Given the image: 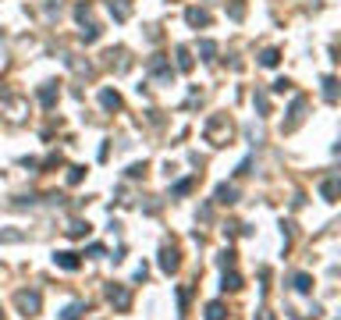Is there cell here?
Here are the masks:
<instances>
[{"label": "cell", "mask_w": 341, "mask_h": 320, "mask_svg": "<svg viewBox=\"0 0 341 320\" xmlns=\"http://www.w3.org/2000/svg\"><path fill=\"white\" fill-rule=\"evenodd\" d=\"M14 302H18V310H22V317H39V292H18L14 295Z\"/></svg>", "instance_id": "6da1fadb"}, {"label": "cell", "mask_w": 341, "mask_h": 320, "mask_svg": "<svg viewBox=\"0 0 341 320\" xmlns=\"http://www.w3.org/2000/svg\"><path fill=\"white\" fill-rule=\"evenodd\" d=\"M146 68H150V71L157 75L160 82H171V79H174V71H171V64L164 60V54H153L150 60H146Z\"/></svg>", "instance_id": "7a4b0ae2"}, {"label": "cell", "mask_w": 341, "mask_h": 320, "mask_svg": "<svg viewBox=\"0 0 341 320\" xmlns=\"http://www.w3.org/2000/svg\"><path fill=\"white\" fill-rule=\"evenodd\" d=\"M178 263H182V260H178V249H171V246L160 249V270H164V274H174Z\"/></svg>", "instance_id": "3957f363"}, {"label": "cell", "mask_w": 341, "mask_h": 320, "mask_svg": "<svg viewBox=\"0 0 341 320\" xmlns=\"http://www.w3.org/2000/svg\"><path fill=\"white\" fill-rule=\"evenodd\" d=\"M107 299L114 302L117 310H128V302H131V299H128V292H125L121 285H110V288H107Z\"/></svg>", "instance_id": "277c9868"}, {"label": "cell", "mask_w": 341, "mask_h": 320, "mask_svg": "<svg viewBox=\"0 0 341 320\" xmlns=\"http://www.w3.org/2000/svg\"><path fill=\"white\" fill-rule=\"evenodd\" d=\"M185 22H188L192 29H199V25H210V14H206L203 7H188V11H185Z\"/></svg>", "instance_id": "5b68a950"}, {"label": "cell", "mask_w": 341, "mask_h": 320, "mask_svg": "<svg viewBox=\"0 0 341 320\" xmlns=\"http://www.w3.org/2000/svg\"><path fill=\"white\" fill-rule=\"evenodd\" d=\"M53 263L64 270H79V253H53Z\"/></svg>", "instance_id": "8992f818"}, {"label": "cell", "mask_w": 341, "mask_h": 320, "mask_svg": "<svg viewBox=\"0 0 341 320\" xmlns=\"http://www.w3.org/2000/svg\"><path fill=\"white\" fill-rule=\"evenodd\" d=\"M217 203H224V206L238 203V189L235 185H217Z\"/></svg>", "instance_id": "52a82bcc"}, {"label": "cell", "mask_w": 341, "mask_h": 320, "mask_svg": "<svg viewBox=\"0 0 341 320\" xmlns=\"http://www.w3.org/2000/svg\"><path fill=\"white\" fill-rule=\"evenodd\" d=\"M302 111H306V100H302V96H295V103H291V117H288V125H285L288 132H291V128L302 121Z\"/></svg>", "instance_id": "ba28073f"}, {"label": "cell", "mask_w": 341, "mask_h": 320, "mask_svg": "<svg viewBox=\"0 0 341 320\" xmlns=\"http://www.w3.org/2000/svg\"><path fill=\"white\" fill-rule=\"evenodd\" d=\"M100 103L107 107V111H117V107H121V96H117L114 89H103V93H100Z\"/></svg>", "instance_id": "9c48e42d"}, {"label": "cell", "mask_w": 341, "mask_h": 320, "mask_svg": "<svg viewBox=\"0 0 341 320\" xmlns=\"http://www.w3.org/2000/svg\"><path fill=\"white\" fill-rule=\"evenodd\" d=\"M206 320H228V306L224 302H210L206 306Z\"/></svg>", "instance_id": "30bf717a"}, {"label": "cell", "mask_w": 341, "mask_h": 320, "mask_svg": "<svg viewBox=\"0 0 341 320\" xmlns=\"http://www.w3.org/2000/svg\"><path fill=\"white\" fill-rule=\"evenodd\" d=\"M323 100H327V103H338V79H331V75L323 79Z\"/></svg>", "instance_id": "8fae6325"}, {"label": "cell", "mask_w": 341, "mask_h": 320, "mask_svg": "<svg viewBox=\"0 0 341 320\" xmlns=\"http://www.w3.org/2000/svg\"><path fill=\"white\" fill-rule=\"evenodd\" d=\"M320 196H323L327 203H334V200H338V181H334V178H327V181L320 185Z\"/></svg>", "instance_id": "7c38bea8"}, {"label": "cell", "mask_w": 341, "mask_h": 320, "mask_svg": "<svg viewBox=\"0 0 341 320\" xmlns=\"http://www.w3.org/2000/svg\"><path fill=\"white\" fill-rule=\"evenodd\" d=\"M295 292L309 295V292H313V278H309V274H295Z\"/></svg>", "instance_id": "4fadbf2b"}, {"label": "cell", "mask_w": 341, "mask_h": 320, "mask_svg": "<svg viewBox=\"0 0 341 320\" xmlns=\"http://www.w3.org/2000/svg\"><path fill=\"white\" fill-rule=\"evenodd\" d=\"M199 57L203 60H213L217 57V43L213 39H199Z\"/></svg>", "instance_id": "5bb4252c"}, {"label": "cell", "mask_w": 341, "mask_h": 320, "mask_svg": "<svg viewBox=\"0 0 341 320\" xmlns=\"http://www.w3.org/2000/svg\"><path fill=\"white\" fill-rule=\"evenodd\" d=\"M220 288H224V292H238V288H242V278H238V274H224V281H220Z\"/></svg>", "instance_id": "9a60e30c"}, {"label": "cell", "mask_w": 341, "mask_h": 320, "mask_svg": "<svg viewBox=\"0 0 341 320\" xmlns=\"http://www.w3.org/2000/svg\"><path fill=\"white\" fill-rule=\"evenodd\" d=\"M277 60H281V50H263L260 54V64L263 68H277Z\"/></svg>", "instance_id": "2e32d148"}, {"label": "cell", "mask_w": 341, "mask_h": 320, "mask_svg": "<svg viewBox=\"0 0 341 320\" xmlns=\"http://www.w3.org/2000/svg\"><path fill=\"white\" fill-rule=\"evenodd\" d=\"M68 235H71V238H85V235H89V221H75V224L68 228Z\"/></svg>", "instance_id": "e0dca14e"}, {"label": "cell", "mask_w": 341, "mask_h": 320, "mask_svg": "<svg viewBox=\"0 0 341 320\" xmlns=\"http://www.w3.org/2000/svg\"><path fill=\"white\" fill-rule=\"evenodd\" d=\"M100 39V25H85L82 29V43H96Z\"/></svg>", "instance_id": "ac0fdd59"}, {"label": "cell", "mask_w": 341, "mask_h": 320, "mask_svg": "<svg viewBox=\"0 0 341 320\" xmlns=\"http://www.w3.org/2000/svg\"><path fill=\"white\" fill-rule=\"evenodd\" d=\"M110 14H114L117 22H125V18H128V7H125V4H117V0H110Z\"/></svg>", "instance_id": "d6986e66"}, {"label": "cell", "mask_w": 341, "mask_h": 320, "mask_svg": "<svg viewBox=\"0 0 341 320\" xmlns=\"http://www.w3.org/2000/svg\"><path fill=\"white\" fill-rule=\"evenodd\" d=\"M192 185H196V181H192V178H185V181H178V185L171 189V196H185V192H192Z\"/></svg>", "instance_id": "ffe728a7"}, {"label": "cell", "mask_w": 341, "mask_h": 320, "mask_svg": "<svg viewBox=\"0 0 341 320\" xmlns=\"http://www.w3.org/2000/svg\"><path fill=\"white\" fill-rule=\"evenodd\" d=\"M178 68H182V71H188V68H192V57H188V50H185V47H178Z\"/></svg>", "instance_id": "44dd1931"}, {"label": "cell", "mask_w": 341, "mask_h": 320, "mask_svg": "<svg viewBox=\"0 0 341 320\" xmlns=\"http://www.w3.org/2000/svg\"><path fill=\"white\" fill-rule=\"evenodd\" d=\"M39 100H43V107H53V100H57V89H53V86H47V89L39 93Z\"/></svg>", "instance_id": "7402d4cb"}, {"label": "cell", "mask_w": 341, "mask_h": 320, "mask_svg": "<svg viewBox=\"0 0 341 320\" xmlns=\"http://www.w3.org/2000/svg\"><path fill=\"white\" fill-rule=\"evenodd\" d=\"M228 14H231V18H235V22H238V18H242V14H245V4H242V0H235V4L228 7Z\"/></svg>", "instance_id": "603a6c76"}, {"label": "cell", "mask_w": 341, "mask_h": 320, "mask_svg": "<svg viewBox=\"0 0 341 320\" xmlns=\"http://www.w3.org/2000/svg\"><path fill=\"white\" fill-rule=\"evenodd\" d=\"M82 178H85V167H71V171H68V181H71V185H79Z\"/></svg>", "instance_id": "cb8c5ba5"}, {"label": "cell", "mask_w": 341, "mask_h": 320, "mask_svg": "<svg viewBox=\"0 0 341 320\" xmlns=\"http://www.w3.org/2000/svg\"><path fill=\"white\" fill-rule=\"evenodd\" d=\"M270 89H274V93H288V89H291V82H288V79H277Z\"/></svg>", "instance_id": "d4e9b609"}, {"label": "cell", "mask_w": 341, "mask_h": 320, "mask_svg": "<svg viewBox=\"0 0 341 320\" xmlns=\"http://www.w3.org/2000/svg\"><path fill=\"white\" fill-rule=\"evenodd\" d=\"M235 263V249H224L220 253V267H231Z\"/></svg>", "instance_id": "484cf974"}, {"label": "cell", "mask_w": 341, "mask_h": 320, "mask_svg": "<svg viewBox=\"0 0 341 320\" xmlns=\"http://www.w3.org/2000/svg\"><path fill=\"white\" fill-rule=\"evenodd\" d=\"M0 242H22V232H0Z\"/></svg>", "instance_id": "4316f807"}, {"label": "cell", "mask_w": 341, "mask_h": 320, "mask_svg": "<svg viewBox=\"0 0 341 320\" xmlns=\"http://www.w3.org/2000/svg\"><path fill=\"white\" fill-rule=\"evenodd\" d=\"M142 171H146V164H131L128 167V178H142Z\"/></svg>", "instance_id": "83f0119b"}, {"label": "cell", "mask_w": 341, "mask_h": 320, "mask_svg": "<svg viewBox=\"0 0 341 320\" xmlns=\"http://www.w3.org/2000/svg\"><path fill=\"white\" fill-rule=\"evenodd\" d=\"M89 256H107V249H103L100 242H96V246H89Z\"/></svg>", "instance_id": "f1b7e54d"}, {"label": "cell", "mask_w": 341, "mask_h": 320, "mask_svg": "<svg viewBox=\"0 0 341 320\" xmlns=\"http://www.w3.org/2000/svg\"><path fill=\"white\" fill-rule=\"evenodd\" d=\"M256 320H274V317L266 313V310H256Z\"/></svg>", "instance_id": "f546056e"}, {"label": "cell", "mask_w": 341, "mask_h": 320, "mask_svg": "<svg viewBox=\"0 0 341 320\" xmlns=\"http://www.w3.org/2000/svg\"><path fill=\"white\" fill-rule=\"evenodd\" d=\"M0 320H4V310H0Z\"/></svg>", "instance_id": "4dcf8cb0"}]
</instances>
